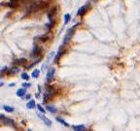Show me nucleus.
<instances>
[{
	"instance_id": "20",
	"label": "nucleus",
	"mask_w": 140,
	"mask_h": 131,
	"mask_svg": "<svg viewBox=\"0 0 140 131\" xmlns=\"http://www.w3.org/2000/svg\"><path fill=\"white\" fill-rule=\"evenodd\" d=\"M37 109H38V111H40V112H41V113H43V114H45L46 113V110L41 106V105H40V104H38L37 105Z\"/></svg>"
},
{
	"instance_id": "29",
	"label": "nucleus",
	"mask_w": 140,
	"mask_h": 131,
	"mask_svg": "<svg viewBox=\"0 0 140 131\" xmlns=\"http://www.w3.org/2000/svg\"><path fill=\"white\" fill-rule=\"evenodd\" d=\"M27 131H31V130H27Z\"/></svg>"
},
{
	"instance_id": "10",
	"label": "nucleus",
	"mask_w": 140,
	"mask_h": 131,
	"mask_svg": "<svg viewBox=\"0 0 140 131\" xmlns=\"http://www.w3.org/2000/svg\"><path fill=\"white\" fill-rule=\"evenodd\" d=\"M35 106H36V104H35L34 100H29V102L26 104V108H27V109H33Z\"/></svg>"
},
{
	"instance_id": "15",
	"label": "nucleus",
	"mask_w": 140,
	"mask_h": 131,
	"mask_svg": "<svg viewBox=\"0 0 140 131\" xmlns=\"http://www.w3.org/2000/svg\"><path fill=\"white\" fill-rule=\"evenodd\" d=\"M39 74H40V70L39 69H35V70H33L32 74H31V77L32 78H37L39 76Z\"/></svg>"
},
{
	"instance_id": "24",
	"label": "nucleus",
	"mask_w": 140,
	"mask_h": 131,
	"mask_svg": "<svg viewBox=\"0 0 140 131\" xmlns=\"http://www.w3.org/2000/svg\"><path fill=\"white\" fill-rule=\"evenodd\" d=\"M25 61H26L25 58H21V59L16 60V62H15V63H23V62H25Z\"/></svg>"
},
{
	"instance_id": "19",
	"label": "nucleus",
	"mask_w": 140,
	"mask_h": 131,
	"mask_svg": "<svg viewBox=\"0 0 140 131\" xmlns=\"http://www.w3.org/2000/svg\"><path fill=\"white\" fill-rule=\"evenodd\" d=\"M54 55H55V51H52L51 54L49 55V56L47 57V62H46V64H48V63H50V60H51V58L54 56Z\"/></svg>"
},
{
	"instance_id": "11",
	"label": "nucleus",
	"mask_w": 140,
	"mask_h": 131,
	"mask_svg": "<svg viewBox=\"0 0 140 131\" xmlns=\"http://www.w3.org/2000/svg\"><path fill=\"white\" fill-rule=\"evenodd\" d=\"M3 109L6 111V112H9V113H13L14 112V108L8 106V105H3Z\"/></svg>"
},
{
	"instance_id": "5",
	"label": "nucleus",
	"mask_w": 140,
	"mask_h": 131,
	"mask_svg": "<svg viewBox=\"0 0 140 131\" xmlns=\"http://www.w3.org/2000/svg\"><path fill=\"white\" fill-rule=\"evenodd\" d=\"M40 54H41V48L35 45L34 47H33V50H32V52H31V56L35 57V56L39 55Z\"/></svg>"
},
{
	"instance_id": "21",
	"label": "nucleus",
	"mask_w": 140,
	"mask_h": 131,
	"mask_svg": "<svg viewBox=\"0 0 140 131\" xmlns=\"http://www.w3.org/2000/svg\"><path fill=\"white\" fill-rule=\"evenodd\" d=\"M22 79H23V80H25V81H27L28 79H29V76L27 75V73H24V72H23V73L22 74Z\"/></svg>"
},
{
	"instance_id": "12",
	"label": "nucleus",
	"mask_w": 140,
	"mask_h": 131,
	"mask_svg": "<svg viewBox=\"0 0 140 131\" xmlns=\"http://www.w3.org/2000/svg\"><path fill=\"white\" fill-rule=\"evenodd\" d=\"M2 121H3V123H4V124H6V123H10L11 125H14V121H13L11 119H7V117H3V119H2Z\"/></svg>"
},
{
	"instance_id": "26",
	"label": "nucleus",
	"mask_w": 140,
	"mask_h": 131,
	"mask_svg": "<svg viewBox=\"0 0 140 131\" xmlns=\"http://www.w3.org/2000/svg\"><path fill=\"white\" fill-rule=\"evenodd\" d=\"M25 98H26V99H29V98H30V95H26Z\"/></svg>"
},
{
	"instance_id": "27",
	"label": "nucleus",
	"mask_w": 140,
	"mask_h": 131,
	"mask_svg": "<svg viewBox=\"0 0 140 131\" xmlns=\"http://www.w3.org/2000/svg\"><path fill=\"white\" fill-rule=\"evenodd\" d=\"M9 86H10V87H14V86H15V84H13V83H12V84H9Z\"/></svg>"
},
{
	"instance_id": "4",
	"label": "nucleus",
	"mask_w": 140,
	"mask_h": 131,
	"mask_svg": "<svg viewBox=\"0 0 140 131\" xmlns=\"http://www.w3.org/2000/svg\"><path fill=\"white\" fill-rule=\"evenodd\" d=\"M55 73H56V69H55L54 67H51V68L48 70V72H47V80L51 81L52 79L54 78Z\"/></svg>"
},
{
	"instance_id": "28",
	"label": "nucleus",
	"mask_w": 140,
	"mask_h": 131,
	"mask_svg": "<svg viewBox=\"0 0 140 131\" xmlns=\"http://www.w3.org/2000/svg\"><path fill=\"white\" fill-rule=\"evenodd\" d=\"M12 1H16V0H12Z\"/></svg>"
},
{
	"instance_id": "22",
	"label": "nucleus",
	"mask_w": 140,
	"mask_h": 131,
	"mask_svg": "<svg viewBox=\"0 0 140 131\" xmlns=\"http://www.w3.org/2000/svg\"><path fill=\"white\" fill-rule=\"evenodd\" d=\"M40 60H41V57H40V58H38V59L35 61V62H33V63H31L30 65H29V66H28V68H31V67H33V66H34V65H36Z\"/></svg>"
},
{
	"instance_id": "6",
	"label": "nucleus",
	"mask_w": 140,
	"mask_h": 131,
	"mask_svg": "<svg viewBox=\"0 0 140 131\" xmlns=\"http://www.w3.org/2000/svg\"><path fill=\"white\" fill-rule=\"evenodd\" d=\"M72 128L74 129V131H86L87 128L85 125H83V124H80V125H74L72 126Z\"/></svg>"
},
{
	"instance_id": "2",
	"label": "nucleus",
	"mask_w": 140,
	"mask_h": 131,
	"mask_svg": "<svg viewBox=\"0 0 140 131\" xmlns=\"http://www.w3.org/2000/svg\"><path fill=\"white\" fill-rule=\"evenodd\" d=\"M53 94H54V89H53L52 87L48 86L46 87V91H45V93H44V97H43V101L46 103L47 100H49L50 98L53 96Z\"/></svg>"
},
{
	"instance_id": "13",
	"label": "nucleus",
	"mask_w": 140,
	"mask_h": 131,
	"mask_svg": "<svg viewBox=\"0 0 140 131\" xmlns=\"http://www.w3.org/2000/svg\"><path fill=\"white\" fill-rule=\"evenodd\" d=\"M46 109L48 110L49 112H51V113H56V112H57V109H56L55 107H53V106H50V105H47Z\"/></svg>"
},
{
	"instance_id": "23",
	"label": "nucleus",
	"mask_w": 140,
	"mask_h": 131,
	"mask_svg": "<svg viewBox=\"0 0 140 131\" xmlns=\"http://www.w3.org/2000/svg\"><path fill=\"white\" fill-rule=\"evenodd\" d=\"M40 40H41V41L48 40V34H46V35H44V36H41V37H40Z\"/></svg>"
},
{
	"instance_id": "1",
	"label": "nucleus",
	"mask_w": 140,
	"mask_h": 131,
	"mask_svg": "<svg viewBox=\"0 0 140 131\" xmlns=\"http://www.w3.org/2000/svg\"><path fill=\"white\" fill-rule=\"evenodd\" d=\"M76 27V25L75 26H73V27L69 28L68 31H67V33L65 34L64 38H63V42H62V45H66V44H68V42L71 40V37L73 35V33H74V29Z\"/></svg>"
},
{
	"instance_id": "8",
	"label": "nucleus",
	"mask_w": 140,
	"mask_h": 131,
	"mask_svg": "<svg viewBox=\"0 0 140 131\" xmlns=\"http://www.w3.org/2000/svg\"><path fill=\"white\" fill-rule=\"evenodd\" d=\"M56 11H57V8L56 7H54L53 8L49 13H48V18H49V19H50V22H53V16H54V14L56 13Z\"/></svg>"
},
{
	"instance_id": "7",
	"label": "nucleus",
	"mask_w": 140,
	"mask_h": 131,
	"mask_svg": "<svg viewBox=\"0 0 140 131\" xmlns=\"http://www.w3.org/2000/svg\"><path fill=\"white\" fill-rule=\"evenodd\" d=\"M16 94H17V96H19V97H23V96H24V94H25V88L23 87V88L18 89Z\"/></svg>"
},
{
	"instance_id": "17",
	"label": "nucleus",
	"mask_w": 140,
	"mask_h": 131,
	"mask_svg": "<svg viewBox=\"0 0 140 131\" xmlns=\"http://www.w3.org/2000/svg\"><path fill=\"white\" fill-rule=\"evenodd\" d=\"M57 120L58 121V122H61V124H62V125H64V126H69V124H67V122H66V121H64L62 119H61V117H57Z\"/></svg>"
},
{
	"instance_id": "3",
	"label": "nucleus",
	"mask_w": 140,
	"mask_h": 131,
	"mask_svg": "<svg viewBox=\"0 0 140 131\" xmlns=\"http://www.w3.org/2000/svg\"><path fill=\"white\" fill-rule=\"evenodd\" d=\"M37 116H38V117H39L40 120H42L44 121V123L46 124L47 126H49V127H50V126H52V121H51V120H50L47 116H43V115H40L39 113L37 114Z\"/></svg>"
},
{
	"instance_id": "18",
	"label": "nucleus",
	"mask_w": 140,
	"mask_h": 131,
	"mask_svg": "<svg viewBox=\"0 0 140 131\" xmlns=\"http://www.w3.org/2000/svg\"><path fill=\"white\" fill-rule=\"evenodd\" d=\"M70 21V15L69 14H65L64 15V24H67Z\"/></svg>"
},
{
	"instance_id": "25",
	"label": "nucleus",
	"mask_w": 140,
	"mask_h": 131,
	"mask_svg": "<svg viewBox=\"0 0 140 131\" xmlns=\"http://www.w3.org/2000/svg\"><path fill=\"white\" fill-rule=\"evenodd\" d=\"M23 87L25 88V87H30V84H28V83H23Z\"/></svg>"
},
{
	"instance_id": "14",
	"label": "nucleus",
	"mask_w": 140,
	"mask_h": 131,
	"mask_svg": "<svg viewBox=\"0 0 140 131\" xmlns=\"http://www.w3.org/2000/svg\"><path fill=\"white\" fill-rule=\"evenodd\" d=\"M19 68L18 67H13L11 70H9L8 71V74H17V73H19Z\"/></svg>"
},
{
	"instance_id": "9",
	"label": "nucleus",
	"mask_w": 140,
	"mask_h": 131,
	"mask_svg": "<svg viewBox=\"0 0 140 131\" xmlns=\"http://www.w3.org/2000/svg\"><path fill=\"white\" fill-rule=\"evenodd\" d=\"M86 10H87V5H85V6H82V7L78 10V13H77V14H78V16H83V15L85 14Z\"/></svg>"
},
{
	"instance_id": "16",
	"label": "nucleus",
	"mask_w": 140,
	"mask_h": 131,
	"mask_svg": "<svg viewBox=\"0 0 140 131\" xmlns=\"http://www.w3.org/2000/svg\"><path fill=\"white\" fill-rule=\"evenodd\" d=\"M61 50H62V47L58 50V51H57V56L55 57V62H57L58 61V59H59V57H61Z\"/></svg>"
}]
</instances>
